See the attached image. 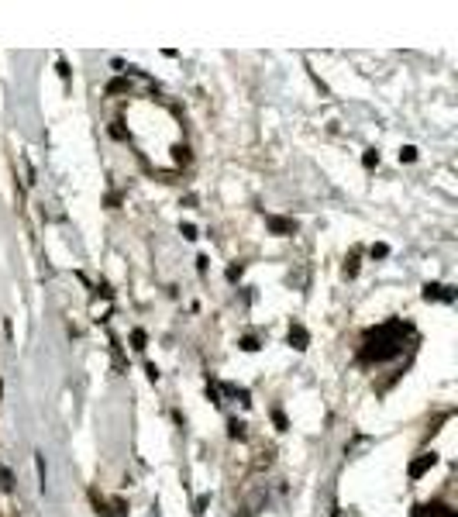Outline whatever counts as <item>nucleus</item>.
<instances>
[{
	"label": "nucleus",
	"mask_w": 458,
	"mask_h": 517,
	"mask_svg": "<svg viewBox=\"0 0 458 517\" xmlns=\"http://www.w3.org/2000/svg\"><path fill=\"white\" fill-rule=\"evenodd\" d=\"M421 514L424 517H455V511H452L448 504H441V500H431L427 507H421Z\"/></svg>",
	"instance_id": "nucleus-6"
},
{
	"label": "nucleus",
	"mask_w": 458,
	"mask_h": 517,
	"mask_svg": "<svg viewBox=\"0 0 458 517\" xmlns=\"http://www.w3.org/2000/svg\"><path fill=\"white\" fill-rule=\"evenodd\" d=\"M173 152H176V162H180V166H186V162H189V149H186V145H176Z\"/></svg>",
	"instance_id": "nucleus-9"
},
{
	"label": "nucleus",
	"mask_w": 458,
	"mask_h": 517,
	"mask_svg": "<svg viewBox=\"0 0 458 517\" xmlns=\"http://www.w3.org/2000/svg\"><path fill=\"white\" fill-rule=\"evenodd\" d=\"M434 462H438V455H434V452H427V455H421L417 462H410V476H414V480H421V476H424V473H427V469H431Z\"/></svg>",
	"instance_id": "nucleus-5"
},
{
	"label": "nucleus",
	"mask_w": 458,
	"mask_h": 517,
	"mask_svg": "<svg viewBox=\"0 0 458 517\" xmlns=\"http://www.w3.org/2000/svg\"><path fill=\"white\" fill-rule=\"evenodd\" d=\"M131 341H135V348H145V341H149V334H145V331L138 328V331L131 334Z\"/></svg>",
	"instance_id": "nucleus-11"
},
{
	"label": "nucleus",
	"mask_w": 458,
	"mask_h": 517,
	"mask_svg": "<svg viewBox=\"0 0 458 517\" xmlns=\"http://www.w3.org/2000/svg\"><path fill=\"white\" fill-rule=\"evenodd\" d=\"M424 300H445V304H452L455 294H452L448 287H441V283H427V287H424Z\"/></svg>",
	"instance_id": "nucleus-3"
},
{
	"label": "nucleus",
	"mask_w": 458,
	"mask_h": 517,
	"mask_svg": "<svg viewBox=\"0 0 458 517\" xmlns=\"http://www.w3.org/2000/svg\"><path fill=\"white\" fill-rule=\"evenodd\" d=\"M273 421H275V427H279V431H286V414H282V411H273Z\"/></svg>",
	"instance_id": "nucleus-15"
},
{
	"label": "nucleus",
	"mask_w": 458,
	"mask_h": 517,
	"mask_svg": "<svg viewBox=\"0 0 458 517\" xmlns=\"http://www.w3.org/2000/svg\"><path fill=\"white\" fill-rule=\"evenodd\" d=\"M289 345H293L296 352H303V348L310 345V334H307L303 324H293V328H289Z\"/></svg>",
	"instance_id": "nucleus-4"
},
{
	"label": "nucleus",
	"mask_w": 458,
	"mask_h": 517,
	"mask_svg": "<svg viewBox=\"0 0 458 517\" xmlns=\"http://www.w3.org/2000/svg\"><path fill=\"white\" fill-rule=\"evenodd\" d=\"M355 273H359V252H352V259H348V262H345V276H348V280H352V276H355Z\"/></svg>",
	"instance_id": "nucleus-7"
},
{
	"label": "nucleus",
	"mask_w": 458,
	"mask_h": 517,
	"mask_svg": "<svg viewBox=\"0 0 458 517\" xmlns=\"http://www.w3.org/2000/svg\"><path fill=\"white\" fill-rule=\"evenodd\" d=\"M228 434H231V438H245V424H241V421H231V424H228Z\"/></svg>",
	"instance_id": "nucleus-8"
},
{
	"label": "nucleus",
	"mask_w": 458,
	"mask_h": 517,
	"mask_svg": "<svg viewBox=\"0 0 458 517\" xmlns=\"http://www.w3.org/2000/svg\"><path fill=\"white\" fill-rule=\"evenodd\" d=\"M107 90H110V94H121V90H128V83H124V80H110Z\"/></svg>",
	"instance_id": "nucleus-13"
},
{
	"label": "nucleus",
	"mask_w": 458,
	"mask_h": 517,
	"mask_svg": "<svg viewBox=\"0 0 458 517\" xmlns=\"http://www.w3.org/2000/svg\"><path fill=\"white\" fill-rule=\"evenodd\" d=\"M407 334H410V324H403V321H386V324L366 331V341H362V362H386V359H396V355L403 352Z\"/></svg>",
	"instance_id": "nucleus-1"
},
{
	"label": "nucleus",
	"mask_w": 458,
	"mask_h": 517,
	"mask_svg": "<svg viewBox=\"0 0 458 517\" xmlns=\"http://www.w3.org/2000/svg\"><path fill=\"white\" fill-rule=\"evenodd\" d=\"M362 162H366L368 169H372V166H379V152H375V149H368V152H366V159H362Z\"/></svg>",
	"instance_id": "nucleus-12"
},
{
	"label": "nucleus",
	"mask_w": 458,
	"mask_h": 517,
	"mask_svg": "<svg viewBox=\"0 0 458 517\" xmlns=\"http://www.w3.org/2000/svg\"><path fill=\"white\" fill-rule=\"evenodd\" d=\"M389 255V245H372V259H386Z\"/></svg>",
	"instance_id": "nucleus-14"
},
{
	"label": "nucleus",
	"mask_w": 458,
	"mask_h": 517,
	"mask_svg": "<svg viewBox=\"0 0 458 517\" xmlns=\"http://www.w3.org/2000/svg\"><path fill=\"white\" fill-rule=\"evenodd\" d=\"M180 231H183V238H189V241H193V238H196V228H193V224H183V228H180Z\"/></svg>",
	"instance_id": "nucleus-17"
},
{
	"label": "nucleus",
	"mask_w": 458,
	"mask_h": 517,
	"mask_svg": "<svg viewBox=\"0 0 458 517\" xmlns=\"http://www.w3.org/2000/svg\"><path fill=\"white\" fill-rule=\"evenodd\" d=\"M241 348H245V352H255L259 341H255V338H241Z\"/></svg>",
	"instance_id": "nucleus-16"
},
{
	"label": "nucleus",
	"mask_w": 458,
	"mask_h": 517,
	"mask_svg": "<svg viewBox=\"0 0 458 517\" xmlns=\"http://www.w3.org/2000/svg\"><path fill=\"white\" fill-rule=\"evenodd\" d=\"M400 159H403V162H414V159H417V149H414V145L400 149Z\"/></svg>",
	"instance_id": "nucleus-10"
},
{
	"label": "nucleus",
	"mask_w": 458,
	"mask_h": 517,
	"mask_svg": "<svg viewBox=\"0 0 458 517\" xmlns=\"http://www.w3.org/2000/svg\"><path fill=\"white\" fill-rule=\"evenodd\" d=\"M266 224H269V231H273V235H282V238H286V235H296V221H293V217L269 214V217H266Z\"/></svg>",
	"instance_id": "nucleus-2"
}]
</instances>
